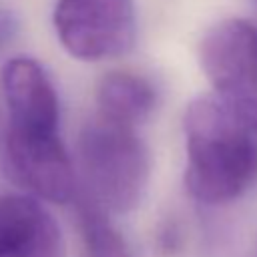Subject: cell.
<instances>
[{"instance_id":"1","label":"cell","mask_w":257,"mask_h":257,"mask_svg":"<svg viewBox=\"0 0 257 257\" xmlns=\"http://www.w3.org/2000/svg\"><path fill=\"white\" fill-rule=\"evenodd\" d=\"M185 185L205 205L241 197L257 179V133L217 96H199L183 114Z\"/></svg>"},{"instance_id":"2","label":"cell","mask_w":257,"mask_h":257,"mask_svg":"<svg viewBox=\"0 0 257 257\" xmlns=\"http://www.w3.org/2000/svg\"><path fill=\"white\" fill-rule=\"evenodd\" d=\"M76 169L88 201L104 213H128L145 197L151 155L139 131L94 114L76 139Z\"/></svg>"},{"instance_id":"3","label":"cell","mask_w":257,"mask_h":257,"mask_svg":"<svg viewBox=\"0 0 257 257\" xmlns=\"http://www.w3.org/2000/svg\"><path fill=\"white\" fill-rule=\"evenodd\" d=\"M199 62L215 96L257 133V26L243 18L213 24L201 38Z\"/></svg>"},{"instance_id":"4","label":"cell","mask_w":257,"mask_h":257,"mask_svg":"<svg viewBox=\"0 0 257 257\" xmlns=\"http://www.w3.org/2000/svg\"><path fill=\"white\" fill-rule=\"evenodd\" d=\"M52 24L62 48L86 62L116 58L137 40L133 0H56Z\"/></svg>"},{"instance_id":"5","label":"cell","mask_w":257,"mask_h":257,"mask_svg":"<svg viewBox=\"0 0 257 257\" xmlns=\"http://www.w3.org/2000/svg\"><path fill=\"white\" fill-rule=\"evenodd\" d=\"M4 161L32 197L68 203L78 197V173L60 133H4Z\"/></svg>"},{"instance_id":"6","label":"cell","mask_w":257,"mask_h":257,"mask_svg":"<svg viewBox=\"0 0 257 257\" xmlns=\"http://www.w3.org/2000/svg\"><path fill=\"white\" fill-rule=\"evenodd\" d=\"M2 94L10 133H58V94L44 66L30 56H14L2 68Z\"/></svg>"},{"instance_id":"7","label":"cell","mask_w":257,"mask_h":257,"mask_svg":"<svg viewBox=\"0 0 257 257\" xmlns=\"http://www.w3.org/2000/svg\"><path fill=\"white\" fill-rule=\"evenodd\" d=\"M58 247V225L36 197H0V257H54Z\"/></svg>"},{"instance_id":"8","label":"cell","mask_w":257,"mask_h":257,"mask_svg":"<svg viewBox=\"0 0 257 257\" xmlns=\"http://www.w3.org/2000/svg\"><path fill=\"white\" fill-rule=\"evenodd\" d=\"M157 88L145 76L128 70L106 72L94 90L96 114L112 122L139 126L157 106Z\"/></svg>"},{"instance_id":"9","label":"cell","mask_w":257,"mask_h":257,"mask_svg":"<svg viewBox=\"0 0 257 257\" xmlns=\"http://www.w3.org/2000/svg\"><path fill=\"white\" fill-rule=\"evenodd\" d=\"M76 213L88 257H131L128 245L108 221V213L98 209L86 197L78 199Z\"/></svg>"}]
</instances>
